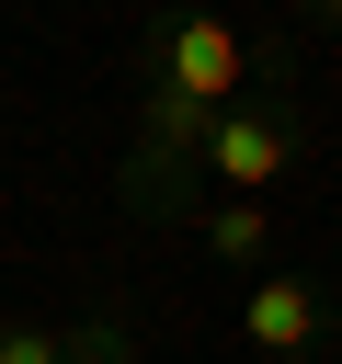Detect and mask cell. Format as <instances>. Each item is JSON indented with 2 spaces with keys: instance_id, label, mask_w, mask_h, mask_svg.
<instances>
[{
  "instance_id": "obj_5",
  "label": "cell",
  "mask_w": 342,
  "mask_h": 364,
  "mask_svg": "<svg viewBox=\"0 0 342 364\" xmlns=\"http://www.w3.org/2000/svg\"><path fill=\"white\" fill-rule=\"evenodd\" d=\"M57 341H68V364H137V330L125 318H68Z\"/></svg>"
},
{
  "instance_id": "obj_3",
  "label": "cell",
  "mask_w": 342,
  "mask_h": 364,
  "mask_svg": "<svg viewBox=\"0 0 342 364\" xmlns=\"http://www.w3.org/2000/svg\"><path fill=\"white\" fill-rule=\"evenodd\" d=\"M319 330H331V296H319L308 273H251V296H239V341H251V353L296 364Z\"/></svg>"
},
{
  "instance_id": "obj_1",
  "label": "cell",
  "mask_w": 342,
  "mask_h": 364,
  "mask_svg": "<svg viewBox=\"0 0 342 364\" xmlns=\"http://www.w3.org/2000/svg\"><path fill=\"white\" fill-rule=\"evenodd\" d=\"M137 68H148V91H182V102L228 114V102L251 91V34L217 23V11H160L148 46H137Z\"/></svg>"
},
{
  "instance_id": "obj_2",
  "label": "cell",
  "mask_w": 342,
  "mask_h": 364,
  "mask_svg": "<svg viewBox=\"0 0 342 364\" xmlns=\"http://www.w3.org/2000/svg\"><path fill=\"white\" fill-rule=\"evenodd\" d=\"M285 159H296V102H274V91H239V102L205 125V159H194V171L262 205V182H285Z\"/></svg>"
},
{
  "instance_id": "obj_4",
  "label": "cell",
  "mask_w": 342,
  "mask_h": 364,
  "mask_svg": "<svg viewBox=\"0 0 342 364\" xmlns=\"http://www.w3.org/2000/svg\"><path fill=\"white\" fill-rule=\"evenodd\" d=\"M194 216H205V250H217V262H262V250H274V216H262L251 193H228V205H194Z\"/></svg>"
},
{
  "instance_id": "obj_6",
  "label": "cell",
  "mask_w": 342,
  "mask_h": 364,
  "mask_svg": "<svg viewBox=\"0 0 342 364\" xmlns=\"http://www.w3.org/2000/svg\"><path fill=\"white\" fill-rule=\"evenodd\" d=\"M0 364H68V341L46 318H0Z\"/></svg>"
}]
</instances>
